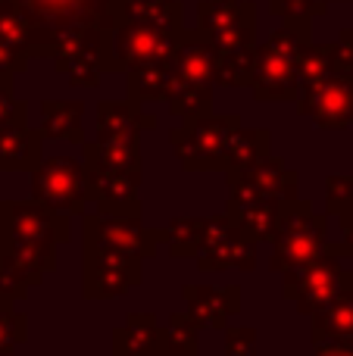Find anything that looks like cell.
Returning a JSON list of instances; mask_svg holds the SVG:
<instances>
[{"instance_id":"cell-36","label":"cell","mask_w":353,"mask_h":356,"mask_svg":"<svg viewBox=\"0 0 353 356\" xmlns=\"http://www.w3.org/2000/svg\"><path fill=\"white\" fill-rule=\"evenodd\" d=\"M28 338V319L19 309H0V350H16Z\"/></svg>"},{"instance_id":"cell-39","label":"cell","mask_w":353,"mask_h":356,"mask_svg":"<svg viewBox=\"0 0 353 356\" xmlns=\"http://www.w3.org/2000/svg\"><path fill=\"white\" fill-rule=\"evenodd\" d=\"M225 356H256V332L254 328H225Z\"/></svg>"},{"instance_id":"cell-44","label":"cell","mask_w":353,"mask_h":356,"mask_svg":"<svg viewBox=\"0 0 353 356\" xmlns=\"http://www.w3.org/2000/svg\"><path fill=\"white\" fill-rule=\"evenodd\" d=\"M0 85H13V75H6V72H0Z\"/></svg>"},{"instance_id":"cell-45","label":"cell","mask_w":353,"mask_h":356,"mask_svg":"<svg viewBox=\"0 0 353 356\" xmlns=\"http://www.w3.org/2000/svg\"><path fill=\"white\" fill-rule=\"evenodd\" d=\"M219 3H238V0H219Z\"/></svg>"},{"instance_id":"cell-14","label":"cell","mask_w":353,"mask_h":356,"mask_svg":"<svg viewBox=\"0 0 353 356\" xmlns=\"http://www.w3.org/2000/svg\"><path fill=\"white\" fill-rule=\"evenodd\" d=\"M225 216L247 234L254 244H272L275 228H279V203L263 200L254 191L241 184H229V203Z\"/></svg>"},{"instance_id":"cell-3","label":"cell","mask_w":353,"mask_h":356,"mask_svg":"<svg viewBox=\"0 0 353 356\" xmlns=\"http://www.w3.org/2000/svg\"><path fill=\"white\" fill-rule=\"evenodd\" d=\"M322 257H350L344 244L329 241V219L313 209L310 200L294 197V200L279 203V228L272 238V259L269 269L288 272L297 266L316 263Z\"/></svg>"},{"instance_id":"cell-41","label":"cell","mask_w":353,"mask_h":356,"mask_svg":"<svg viewBox=\"0 0 353 356\" xmlns=\"http://www.w3.org/2000/svg\"><path fill=\"white\" fill-rule=\"evenodd\" d=\"M310 356H353V341H338V344H322Z\"/></svg>"},{"instance_id":"cell-7","label":"cell","mask_w":353,"mask_h":356,"mask_svg":"<svg viewBox=\"0 0 353 356\" xmlns=\"http://www.w3.org/2000/svg\"><path fill=\"white\" fill-rule=\"evenodd\" d=\"M31 200L54 209L56 216L88 213V191H85V169L72 156H44L31 172Z\"/></svg>"},{"instance_id":"cell-33","label":"cell","mask_w":353,"mask_h":356,"mask_svg":"<svg viewBox=\"0 0 353 356\" xmlns=\"http://www.w3.org/2000/svg\"><path fill=\"white\" fill-rule=\"evenodd\" d=\"M254 50L216 54V75H213V81H216V85H225V88H247L250 85V66H254Z\"/></svg>"},{"instance_id":"cell-9","label":"cell","mask_w":353,"mask_h":356,"mask_svg":"<svg viewBox=\"0 0 353 356\" xmlns=\"http://www.w3.org/2000/svg\"><path fill=\"white\" fill-rule=\"evenodd\" d=\"M181 38L147 25H113L110 72H131L154 63H175Z\"/></svg>"},{"instance_id":"cell-16","label":"cell","mask_w":353,"mask_h":356,"mask_svg":"<svg viewBox=\"0 0 353 356\" xmlns=\"http://www.w3.org/2000/svg\"><path fill=\"white\" fill-rule=\"evenodd\" d=\"M113 25H147L169 35H185L181 0H113Z\"/></svg>"},{"instance_id":"cell-43","label":"cell","mask_w":353,"mask_h":356,"mask_svg":"<svg viewBox=\"0 0 353 356\" xmlns=\"http://www.w3.org/2000/svg\"><path fill=\"white\" fill-rule=\"evenodd\" d=\"M10 266H13L10 253H6V250H3V244H0V275H3V272H6V269H10Z\"/></svg>"},{"instance_id":"cell-5","label":"cell","mask_w":353,"mask_h":356,"mask_svg":"<svg viewBox=\"0 0 353 356\" xmlns=\"http://www.w3.org/2000/svg\"><path fill=\"white\" fill-rule=\"evenodd\" d=\"M353 288V272L341 263V257H322L316 263L281 272V294L297 307V313H319L338 294Z\"/></svg>"},{"instance_id":"cell-35","label":"cell","mask_w":353,"mask_h":356,"mask_svg":"<svg viewBox=\"0 0 353 356\" xmlns=\"http://www.w3.org/2000/svg\"><path fill=\"white\" fill-rule=\"evenodd\" d=\"M325 207L331 216L353 209V175H329L325 178Z\"/></svg>"},{"instance_id":"cell-19","label":"cell","mask_w":353,"mask_h":356,"mask_svg":"<svg viewBox=\"0 0 353 356\" xmlns=\"http://www.w3.org/2000/svg\"><path fill=\"white\" fill-rule=\"evenodd\" d=\"M156 129V113L135 100H100L97 104V141L106 138H141Z\"/></svg>"},{"instance_id":"cell-18","label":"cell","mask_w":353,"mask_h":356,"mask_svg":"<svg viewBox=\"0 0 353 356\" xmlns=\"http://www.w3.org/2000/svg\"><path fill=\"white\" fill-rule=\"evenodd\" d=\"M216 75V50L200 35L197 29H185L179 41V56H175V81L172 85L188 88H213Z\"/></svg>"},{"instance_id":"cell-8","label":"cell","mask_w":353,"mask_h":356,"mask_svg":"<svg viewBox=\"0 0 353 356\" xmlns=\"http://www.w3.org/2000/svg\"><path fill=\"white\" fill-rule=\"evenodd\" d=\"M72 219L56 216L38 200H0V244L60 247L72 238Z\"/></svg>"},{"instance_id":"cell-24","label":"cell","mask_w":353,"mask_h":356,"mask_svg":"<svg viewBox=\"0 0 353 356\" xmlns=\"http://www.w3.org/2000/svg\"><path fill=\"white\" fill-rule=\"evenodd\" d=\"M81 160L97 163L119 172H141V141L138 138H106V141H85Z\"/></svg>"},{"instance_id":"cell-34","label":"cell","mask_w":353,"mask_h":356,"mask_svg":"<svg viewBox=\"0 0 353 356\" xmlns=\"http://www.w3.org/2000/svg\"><path fill=\"white\" fill-rule=\"evenodd\" d=\"M329 10L325 0H269V13L281 22H313Z\"/></svg>"},{"instance_id":"cell-20","label":"cell","mask_w":353,"mask_h":356,"mask_svg":"<svg viewBox=\"0 0 353 356\" xmlns=\"http://www.w3.org/2000/svg\"><path fill=\"white\" fill-rule=\"evenodd\" d=\"M44 160V138L28 122H10L0 129V172H35Z\"/></svg>"},{"instance_id":"cell-11","label":"cell","mask_w":353,"mask_h":356,"mask_svg":"<svg viewBox=\"0 0 353 356\" xmlns=\"http://www.w3.org/2000/svg\"><path fill=\"white\" fill-rule=\"evenodd\" d=\"M197 266L204 272L222 269H254L256 266V244L229 219L225 213L204 219V241H200Z\"/></svg>"},{"instance_id":"cell-42","label":"cell","mask_w":353,"mask_h":356,"mask_svg":"<svg viewBox=\"0 0 353 356\" xmlns=\"http://www.w3.org/2000/svg\"><path fill=\"white\" fill-rule=\"evenodd\" d=\"M338 219H341V244L347 247L350 257H353V209H347V213H341Z\"/></svg>"},{"instance_id":"cell-40","label":"cell","mask_w":353,"mask_h":356,"mask_svg":"<svg viewBox=\"0 0 353 356\" xmlns=\"http://www.w3.org/2000/svg\"><path fill=\"white\" fill-rule=\"evenodd\" d=\"M10 122H28V106L13 97V85H0V129Z\"/></svg>"},{"instance_id":"cell-10","label":"cell","mask_w":353,"mask_h":356,"mask_svg":"<svg viewBox=\"0 0 353 356\" xmlns=\"http://www.w3.org/2000/svg\"><path fill=\"white\" fill-rule=\"evenodd\" d=\"M144 278V259L135 253L119 250H100V247H85V282H81V297L85 300H113L122 297L129 288L141 284Z\"/></svg>"},{"instance_id":"cell-6","label":"cell","mask_w":353,"mask_h":356,"mask_svg":"<svg viewBox=\"0 0 353 356\" xmlns=\"http://www.w3.org/2000/svg\"><path fill=\"white\" fill-rule=\"evenodd\" d=\"M81 232H85V247L135 253L141 259L154 257L166 241L163 228L144 225L141 213H85L81 216Z\"/></svg>"},{"instance_id":"cell-4","label":"cell","mask_w":353,"mask_h":356,"mask_svg":"<svg viewBox=\"0 0 353 356\" xmlns=\"http://www.w3.org/2000/svg\"><path fill=\"white\" fill-rule=\"evenodd\" d=\"M238 131H241L238 113H225V116L210 113L204 119L175 125L169 131V144L188 172H225V156Z\"/></svg>"},{"instance_id":"cell-1","label":"cell","mask_w":353,"mask_h":356,"mask_svg":"<svg viewBox=\"0 0 353 356\" xmlns=\"http://www.w3.org/2000/svg\"><path fill=\"white\" fill-rule=\"evenodd\" d=\"M25 25L31 60L85 54L110 72L113 0H3Z\"/></svg>"},{"instance_id":"cell-37","label":"cell","mask_w":353,"mask_h":356,"mask_svg":"<svg viewBox=\"0 0 353 356\" xmlns=\"http://www.w3.org/2000/svg\"><path fill=\"white\" fill-rule=\"evenodd\" d=\"M0 44L3 47H16L28 54V35H25V25L10 6L0 0Z\"/></svg>"},{"instance_id":"cell-12","label":"cell","mask_w":353,"mask_h":356,"mask_svg":"<svg viewBox=\"0 0 353 356\" xmlns=\"http://www.w3.org/2000/svg\"><path fill=\"white\" fill-rule=\"evenodd\" d=\"M297 113L325 131L347 129L353 125V81L344 72H335L310 91H300Z\"/></svg>"},{"instance_id":"cell-30","label":"cell","mask_w":353,"mask_h":356,"mask_svg":"<svg viewBox=\"0 0 353 356\" xmlns=\"http://www.w3.org/2000/svg\"><path fill=\"white\" fill-rule=\"evenodd\" d=\"M166 241L163 244L169 247V257H197L200 253V241H204V219H194V216H181V219H172L166 228H163Z\"/></svg>"},{"instance_id":"cell-27","label":"cell","mask_w":353,"mask_h":356,"mask_svg":"<svg viewBox=\"0 0 353 356\" xmlns=\"http://www.w3.org/2000/svg\"><path fill=\"white\" fill-rule=\"evenodd\" d=\"M338 72V47L331 44H310V47L300 54L297 63V85L300 91H310L319 81H325L329 75Z\"/></svg>"},{"instance_id":"cell-29","label":"cell","mask_w":353,"mask_h":356,"mask_svg":"<svg viewBox=\"0 0 353 356\" xmlns=\"http://www.w3.org/2000/svg\"><path fill=\"white\" fill-rule=\"evenodd\" d=\"M169 113L181 122H194L213 113V88H188V85H172L166 97Z\"/></svg>"},{"instance_id":"cell-22","label":"cell","mask_w":353,"mask_h":356,"mask_svg":"<svg viewBox=\"0 0 353 356\" xmlns=\"http://www.w3.org/2000/svg\"><path fill=\"white\" fill-rule=\"evenodd\" d=\"M85 100H44L41 104V138L44 141L85 144Z\"/></svg>"},{"instance_id":"cell-17","label":"cell","mask_w":353,"mask_h":356,"mask_svg":"<svg viewBox=\"0 0 353 356\" xmlns=\"http://www.w3.org/2000/svg\"><path fill=\"white\" fill-rule=\"evenodd\" d=\"M185 303L188 313L200 322V328L210 325L225 332L229 316L241 313V288L229 284V288H210V284H185Z\"/></svg>"},{"instance_id":"cell-28","label":"cell","mask_w":353,"mask_h":356,"mask_svg":"<svg viewBox=\"0 0 353 356\" xmlns=\"http://www.w3.org/2000/svg\"><path fill=\"white\" fill-rule=\"evenodd\" d=\"M200 322L191 313H172L163 328V356H194L200 350Z\"/></svg>"},{"instance_id":"cell-2","label":"cell","mask_w":353,"mask_h":356,"mask_svg":"<svg viewBox=\"0 0 353 356\" xmlns=\"http://www.w3.org/2000/svg\"><path fill=\"white\" fill-rule=\"evenodd\" d=\"M313 44V22H281L260 47L254 50L250 91L263 104H297V63Z\"/></svg>"},{"instance_id":"cell-46","label":"cell","mask_w":353,"mask_h":356,"mask_svg":"<svg viewBox=\"0 0 353 356\" xmlns=\"http://www.w3.org/2000/svg\"><path fill=\"white\" fill-rule=\"evenodd\" d=\"M325 3H329V0H325Z\"/></svg>"},{"instance_id":"cell-21","label":"cell","mask_w":353,"mask_h":356,"mask_svg":"<svg viewBox=\"0 0 353 356\" xmlns=\"http://www.w3.org/2000/svg\"><path fill=\"white\" fill-rule=\"evenodd\" d=\"M116 356H163V328L154 313H131L113 332Z\"/></svg>"},{"instance_id":"cell-23","label":"cell","mask_w":353,"mask_h":356,"mask_svg":"<svg viewBox=\"0 0 353 356\" xmlns=\"http://www.w3.org/2000/svg\"><path fill=\"white\" fill-rule=\"evenodd\" d=\"M310 341L313 347L353 341V288L338 294L325 309L310 316Z\"/></svg>"},{"instance_id":"cell-32","label":"cell","mask_w":353,"mask_h":356,"mask_svg":"<svg viewBox=\"0 0 353 356\" xmlns=\"http://www.w3.org/2000/svg\"><path fill=\"white\" fill-rule=\"evenodd\" d=\"M56 72L75 88H97L100 79H104L106 66L94 56H85V54H72V56H56L54 60Z\"/></svg>"},{"instance_id":"cell-25","label":"cell","mask_w":353,"mask_h":356,"mask_svg":"<svg viewBox=\"0 0 353 356\" xmlns=\"http://www.w3.org/2000/svg\"><path fill=\"white\" fill-rule=\"evenodd\" d=\"M129 79V100L141 106L160 104V100L169 97L175 81V63H154V66H141L125 72Z\"/></svg>"},{"instance_id":"cell-26","label":"cell","mask_w":353,"mask_h":356,"mask_svg":"<svg viewBox=\"0 0 353 356\" xmlns=\"http://www.w3.org/2000/svg\"><path fill=\"white\" fill-rule=\"evenodd\" d=\"M272 135L269 129H244L235 135L229 147V156H225V172H244V169L256 166L260 160H266L272 154Z\"/></svg>"},{"instance_id":"cell-15","label":"cell","mask_w":353,"mask_h":356,"mask_svg":"<svg viewBox=\"0 0 353 356\" xmlns=\"http://www.w3.org/2000/svg\"><path fill=\"white\" fill-rule=\"evenodd\" d=\"M225 181L229 184H241V188L254 191L256 197L263 200H272V203H285V200H294L297 194V172L285 166L281 156H272L269 154L266 160H260L256 166L244 169V172H225Z\"/></svg>"},{"instance_id":"cell-38","label":"cell","mask_w":353,"mask_h":356,"mask_svg":"<svg viewBox=\"0 0 353 356\" xmlns=\"http://www.w3.org/2000/svg\"><path fill=\"white\" fill-rule=\"evenodd\" d=\"M25 294H28V282L16 272V266H10L0 275V309H13Z\"/></svg>"},{"instance_id":"cell-31","label":"cell","mask_w":353,"mask_h":356,"mask_svg":"<svg viewBox=\"0 0 353 356\" xmlns=\"http://www.w3.org/2000/svg\"><path fill=\"white\" fill-rule=\"evenodd\" d=\"M254 0H238V3H219V0H200L197 3V31L200 35H213L229 25H235L244 13L250 10Z\"/></svg>"},{"instance_id":"cell-13","label":"cell","mask_w":353,"mask_h":356,"mask_svg":"<svg viewBox=\"0 0 353 356\" xmlns=\"http://www.w3.org/2000/svg\"><path fill=\"white\" fill-rule=\"evenodd\" d=\"M81 169H85L88 200L97 203V213H141L138 200L141 172H119L88 160H81Z\"/></svg>"}]
</instances>
